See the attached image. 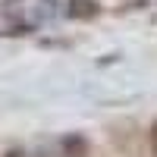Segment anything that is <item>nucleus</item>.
I'll use <instances>...</instances> for the list:
<instances>
[{
  "mask_svg": "<svg viewBox=\"0 0 157 157\" xmlns=\"http://www.w3.org/2000/svg\"><path fill=\"white\" fill-rule=\"evenodd\" d=\"M57 157H91V145L82 132H72V135H63L60 145H57Z\"/></svg>",
  "mask_w": 157,
  "mask_h": 157,
  "instance_id": "obj_1",
  "label": "nucleus"
},
{
  "mask_svg": "<svg viewBox=\"0 0 157 157\" xmlns=\"http://www.w3.org/2000/svg\"><path fill=\"white\" fill-rule=\"evenodd\" d=\"M66 16L69 19H94L101 16L98 0H66Z\"/></svg>",
  "mask_w": 157,
  "mask_h": 157,
  "instance_id": "obj_2",
  "label": "nucleus"
},
{
  "mask_svg": "<svg viewBox=\"0 0 157 157\" xmlns=\"http://www.w3.org/2000/svg\"><path fill=\"white\" fill-rule=\"evenodd\" d=\"M145 141H148V157H157V120L148 126V132H145Z\"/></svg>",
  "mask_w": 157,
  "mask_h": 157,
  "instance_id": "obj_3",
  "label": "nucleus"
}]
</instances>
